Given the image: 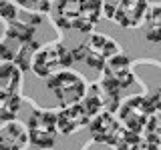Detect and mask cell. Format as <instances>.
<instances>
[{
	"label": "cell",
	"mask_w": 161,
	"mask_h": 150,
	"mask_svg": "<svg viewBox=\"0 0 161 150\" xmlns=\"http://www.w3.org/2000/svg\"><path fill=\"white\" fill-rule=\"evenodd\" d=\"M50 16L64 32L91 34L103 18V0H53Z\"/></svg>",
	"instance_id": "cell-1"
},
{
	"label": "cell",
	"mask_w": 161,
	"mask_h": 150,
	"mask_svg": "<svg viewBox=\"0 0 161 150\" xmlns=\"http://www.w3.org/2000/svg\"><path fill=\"white\" fill-rule=\"evenodd\" d=\"M73 50V60L75 62H83L87 64L89 68L95 70H103L105 62L109 58H113L115 54H119V44L115 42L113 38H109L107 34H97V32H91L87 34V40L85 42L77 44Z\"/></svg>",
	"instance_id": "cell-2"
},
{
	"label": "cell",
	"mask_w": 161,
	"mask_h": 150,
	"mask_svg": "<svg viewBox=\"0 0 161 150\" xmlns=\"http://www.w3.org/2000/svg\"><path fill=\"white\" fill-rule=\"evenodd\" d=\"M47 88L58 102V106L63 108V106H70V104L80 102L85 98V94H87L89 84L83 74L75 72L70 68H64L47 78Z\"/></svg>",
	"instance_id": "cell-3"
},
{
	"label": "cell",
	"mask_w": 161,
	"mask_h": 150,
	"mask_svg": "<svg viewBox=\"0 0 161 150\" xmlns=\"http://www.w3.org/2000/svg\"><path fill=\"white\" fill-rule=\"evenodd\" d=\"M73 50L64 46L63 42H53L47 46H40L32 56L30 70L38 78H48L57 74L58 70H64L73 64Z\"/></svg>",
	"instance_id": "cell-4"
},
{
	"label": "cell",
	"mask_w": 161,
	"mask_h": 150,
	"mask_svg": "<svg viewBox=\"0 0 161 150\" xmlns=\"http://www.w3.org/2000/svg\"><path fill=\"white\" fill-rule=\"evenodd\" d=\"M147 10V0H103V16L123 28L141 26Z\"/></svg>",
	"instance_id": "cell-5"
},
{
	"label": "cell",
	"mask_w": 161,
	"mask_h": 150,
	"mask_svg": "<svg viewBox=\"0 0 161 150\" xmlns=\"http://www.w3.org/2000/svg\"><path fill=\"white\" fill-rule=\"evenodd\" d=\"M155 102L151 96H141V94H135V96L127 98L125 102H121L119 106V120L123 122V126L129 130V132H137L143 134L145 124L151 118V114L155 112Z\"/></svg>",
	"instance_id": "cell-6"
},
{
	"label": "cell",
	"mask_w": 161,
	"mask_h": 150,
	"mask_svg": "<svg viewBox=\"0 0 161 150\" xmlns=\"http://www.w3.org/2000/svg\"><path fill=\"white\" fill-rule=\"evenodd\" d=\"M30 144L36 148H53L54 140L58 136V124H57V112L53 110H32L26 122Z\"/></svg>",
	"instance_id": "cell-7"
},
{
	"label": "cell",
	"mask_w": 161,
	"mask_h": 150,
	"mask_svg": "<svg viewBox=\"0 0 161 150\" xmlns=\"http://www.w3.org/2000/svg\"><path fill=\"white\" fill-rule=\"evenodd\" d=\"M89 132L91 138L97 144H105V146L117 148V144L123 140L127 128L123 126V122L109 110H103L89 122Z\"/></svg>",
	"instance_id": "cell-8"
},
{
	"label": "cell",
	"mask_w": 161,
	"mask_h": 150,
	"mask_svg": "<svg viewBox=\"0 0 161 150\" xmlns=\"http://www.w3.org/2000/svg\"><path fill=\"white\" fill-rule=\"evenodd\" d=\"M101 78H103L105 82L117 86L119 90L129 88L131 84L135 82V76H133V72H131L129 56H125V54L119 52V54H115L113 58H109L107 62H105L103 70H101Z\"/></svg>",
	"instance_id": "cell-9"
},
{
	"label": "cell",
	"mask_w": 161,
	"mask_h": 150,
	"mask_svg": "<svg viewBox=\"0 0 161 150\" xmlns=\"http://www.w3.org/2000/svg\"><path fill=\"white\" fill-rule=\"evenodd\" d=\"M93 116L87 112V108L80 102L70 104V106H63L57 112V124H58V134L70 136V134L79 132V130L87 128Z\"/></svg>",
	"instance_id": "cell-10"
},
{
	"label": "cell",
	"mask_w": 161,
	"mask_h": 150,
	"mask_svg": "<svg viewBox=\"0 0 161 150\" xmlns=\"http://www.w3.org/2000/svg\"><path fill=\"white\" fill-rule=\"evenodd\" d=\"M30 144L26 124L10 120L0 126V150H26Z\"/></svg>",
	"instance_id": "cell-11"
},
{
	"label": "cell",
	"mask_w": 161,
	"mask_h": 150,
	"mask_svg": "<svg viewBox=\"0 0 161 150\" xmlns=\"http://www.w3.org/2000/svg\"><path fill=\"white\" fill-rule=\"evenodd\" d=\"M20 86H22V70L14 62L0 60V90L20 94Z\"/></svg>",
	"instance_id": "cell-12"
},
{
	"label": "cell",
	"mask_w": 161,
	"mask_h": 150,
	"mask_svg": "<svg viewBox=\"0 0 161 150\" xmlns=\"http://www.w3.org/2000/svg\"><path fill=\"white\" fill-rule=\"evenodd\" d=\"M145 40L151 44L161 42V4H155L147 10L145 16Z\"/></svg>",
	"instance_id": "cell-13"
},
{
	"label": "cell",
	"mask_w": 161,
	"mask_h": 150,
	"mask_svg": "<svg viewBox=\"0 0 161 150\" xmlns=\"http://www.w3.org/2000/svg\"><path fill=\"white\" fill-rule=\"evenodd\" d=\"M18 110H20V94L0 90V122L16 120Z\"/></svg>",
	"instance_id": "cell-14"
},
{
	"label": "cell",
	"mask_w": 161,
	"mask_h": 150,
	"mask_svg": "<svg viewBox=\"0 0 161 150\" xmlns=\"http://www.w3.org/2000/svg\"><path fill=\"white\" fill-rule=\"evenodd\" d=\"M115 150H159L157 144H153L145 134H137V132H125L123 140L117 144Z\"/></svg>",
	"instance_id": "cell-15"
},
{
	"label": "cell",
	"mask_w": 161,
	"mask_h": 150,
	"mask_svg": "<svg viewBox=\"0 0 161 150\" xmlns=\"http://www.w3.org/2000/svg\"><path fill=\"white\" fill-rule=\"evenodd\" d=\"M143 134L153 144H157L161 148V110H155V112L151 114V118L147 120V124H145Z\"/></svg>",
	"instance_id": "cell-16"
},
{
	"label": "cell",
	"mask_w": 161,
	"mask_h": 150,
	"mask_svg": "<svg viewBox=\"0 0 161 150\" xmlns=\"http://www.w3.org/2000/svg\"><path fill=\"white\" fill-rule=\"evenodd\" d=\"M14 2H16L18 8H22L24 12L44 16V14L50 12V4H53V0H14Z\"/></svg>",
	"instance_id": "cell-17"
},
{
	"label": "cell",
	"mask_w": 161,
	"mask_h": 150,
	"mask_svg": "<svg viewBox=\"0 0 161 150\" xmlns=\"http://www.w3.org/2000/svg\"><path fill=\"white\" fill-rule=\"evenodd\" d=\"M20 16V10H18V4L14 0H0V20L4 24L12 22Z\"/></svg>",
	"instance_id": "cell-18"
},
{
	"label": "cell",
	"mask_w": 161,
	"mask_h": 150,
	"mask_svg": "<svg viewBox=\"0 0 161 150\" xmlns=\"http://www.w3.org/2000/svg\"><path fill=\"white\" fill-rule=\"evenodd\" d=\"M151 98H153V102H155V108L161 110V86H159L157 90H155V94H153Z\"/></svg>",
	"instance_id": "cell-19"
},
{
	"label": "cell",
	"mask_w": 161,
	"mask_h": 150,
	"mask_svg": "<svg viewBox=\"0 0 161 150\" xmlns=\"http://www.w3.org/2000/svg\"><path fill=\"white\" fill-rule=\"evenodd\" d=\"M44 150H50V148H44Z\"/></svg>",
	"instance_id": "cell-20"
}]
</instances>
